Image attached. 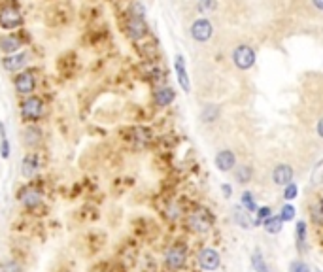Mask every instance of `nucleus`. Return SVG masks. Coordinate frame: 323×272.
<instances>
[{"label":"nucleus","mask_w":323,"mask_h":272,"mask_svg":"<svg viewBox=\"0 0 323 272\" xmlns=\"http://www.w3.org/2000/svg\"><path fill=\"white\" fill-rule=\"evenodd\" d=\"M125 33L132 42L144 40L150 34V27L145 23V8L140 2H134L125 17Z\"/></svg>","instance_id":"1"},{"label":"nucleus","mask_w":323,"mask_h":272,"mask_svg":"<svg viewBox=\"0 0 323 272\" xmlns=\"http://www.w3.org/2000/svg\"><path fill=\"white\" fill-rule=\"evenodd\" d=\"M19 112H21V117H23L26 123H34V121L44 117V113H46V102H44V99L36 97V95H28V97H25L23 102H21Z\"/></svg>","instance_id":"2"},{"label":"nucleus","mask_w":323,"mask_h":272,"mask_svg":"<svg viewBox=\"0 0 323 272\" xmlns=\"http://www.w3.org/2000/svg\"><path fill=\"white\" fill-rule=\"evenodd\" d=\"M25 23V17L21 14V10L13 4H6L0 8V28L4 31H15L21 28Z\"/></svg>","instance_id":"3"},{"label":"nucleus","mask_w":323,"mask_h":272,"mask_svg":"<svg viewBox=\"0 0 323 272\" xmlns=\"http://www.w3.org/2000/svg\"><path fill=\"white\" fill-rule=\"evenodd\" d=\"M212 223H214V218H212V214L204 208H198L195 212L189 214V218H187V225L191 229L193 232H197V234H204L212 229Z\"/></svg>","instance_id":"4"},{"label":"nucleus","mask_w":323,"mask_h":272,"mask_svg":"<svg viewBox=\"0 0 323 272\" xmlns=\"http://www.w3.org/2000/svg\"><path fill=\"white\" fill-rule=\"evenodd\" d=\"M17 200H19L21 204L25 206L26 210H34V208H38L42 204V200H44V193L40 191L36 186H25L21 187L19 193H17Z\"/></svg>","instance_id":"5"},{"label":"nucleus","mask_w":323,"mask_h":272,"mask_svg":"<svg viewBox=\"0 0 323 272\" xmlns=\"http://www.w3.org/2000/svg\"><path fill=\"white\" fill-rule=\"evenodd\" d=\"M28 63H31V53L28 51H17V53L2 57V68L10 74H17L21 70H25Z\"/></svg>","instance_id":"6"},{"label":"nucleus","mask_w":323,"mask_h":272,"mask_svg":"<svg viewBox=\"0 0 323 272\" xmlns=\"http://www.w3.org/2000/svg\"><path fill=\"white\" fill-rule=\"evenodd\" d=\"M13 87L15 91L23 97H28V95H34V89H36V74L33 70H21L17 72V76L13 78Z\"/></svg>","instance_id":"7"},{"label":"nucleus","mask_w":323,"mask_h":272,"mask_svg":"<svg viewBox=\"0 0 323 272\" xmlns=\"http://www.w3.org/2000/svg\"><path fill=\"white\" fill-rule=\"evenodd\" d=\"M185 261H187V250H185L184 246L174 244L166 250L165 265L168 266L170 270H180V268L185 265Z\"/></svg>","instance_id":"8"},{"label":"nucleus","mask_w":323,"mask_h":272,"mask_svg":"<svg viewBox=\"0 0 323 272\" xmlns=\"http://www.w3.org/2000/svg\"><path fill=\"white\" fill-rule=\"evenodd\" d=\"M232 61H234V65H237L240 70H248L255 65V51H253V47L246 46H238L234 51H232Z\"/></svg>","instance_id":"9"},{"label":"nucleus","mask_w":323,"mask_h":272,"mask_svg":"<svg viewBox=\"0 0 323 272\" xmlns=\"http://www.w3.org/2000/svg\"><path fill=\"white\" fill-rule=\"evenodd\" d=\"M40 168H42V161H40V155L36 152H28L21 161V174L25 179L36 178Z\"/></svg>","instance_id":"10"},{"label":"nucleus","mask_w":323,"mask_h":272,"mask_svg":"<svg viewBox=\"0 0 323 272\" xmlns=\"http://www.w3.org/2000/svg\"><path fill=\"white\" fill-rule=\"evenodd\" d=\"M198 259V265L200 268H204V270H218L219 268V263H221V257H219V253L214 250V248H202L197 255Z\"/></svg>","instance_id":"11"},{"label":"nucleus","mask_w":323,"mask_h":272,"mask_svg":"<svg viewBox=\"0 0 323 272\" xmlns=\"http://www.w3.org/2000/svg\"><path fill=\"white\" fill-rule=\"evenodd\" d=\"M212 34H214V27H212V23L204 17H200L197 19L195 23L191 25V36L195 42H200V44H204L212 38Z\"/></svg>","instance_id":"12"},{"label":"nucleus","mask_w":323,"mask_h":272,"mask_svg":"<svg viewBox=\"0 0 323 272\" xmlns=\"http://www.w3.org/2000/svg\"><path fill=\"white\" fill-rule=\"evenodd\" d=\"M21 140H23V146H25L26 149H36V147L42 144V140H44V133H42V129H40L38 125L31 123V125H26L25 129H23Z\"/></svg>","instance_id":"13"},{"label":"nucleus","mask_w":323,"mask_h":272,"mask_svg":"<svg viewBox=\"0 0 323 272\" xmlns=\"http://www.w3.org/2000/svg\"><path fill=\"white\" fill-rule=\"evenodd\" d=\"M21 47H23V40L17 34H2L0 36V53H17V51H21Z\"/></svg>","instance_id":"14"},{"label":"nucleus","mask_w":323,"mask_h":272,"mask_svg":"<svg viewBox=\"0 0 323 272\" xmlns=\"http://www.w3.org/2000/svg\"><path fill=\"white\" fill-rule=\"evenodd\" d=\"M176 99V91L168 85H161L155 89V93H153V102L157 104L159 108H166L170 106L172 102Z\"/></svg>","instance_id":"15"},{"label":"nucleus","mask_w":323,"mask_h":272,"mask_svg":"<svg viewBox=\"0 0 323 272\" xmlns=\"http://www.w3.org/2000/svg\"><path fill=\"white\" fill-rule=\"evenodd\" d=\"M131 140L134 142V146L138 147H145L150 142L153 140V131L150 127H144V125H136L134 129L131 131Z\"/></svg>","instance_id":"16"},{"label":"nucleus","mask_w":323,"mask_h":272,"mask_svg":"<svg viewBox=\"0 0 323 272\" xmlns=\"http://www.w3.org/2000/svg\"><path fill=\"white\" fill-rule=\"evenodd\" d=\"M174 70H176V76H178L180 87L184 89L185 93H189V91H191V81H189V76H187V70H185L184 55H176V61H174Z\"/></svg>","instance_id":"17"},{"label":"nucleus","mask_w":323,"mask_h":272,"mask_svg":"<svg viewBox=\"0 0 323 272\" xmlns=\"http://www.w3.org/2000/svg\"><path fill=\"white\" fill-rule=\"evenodd\" d=\"M234 165H237V157H234V153H232L231 149H221V152L216 155V166H218V170H221V172L232 170Z\"/></svg>","instance_id":"18"},{"label":"nucleus","mask_w":323,"mask_h":272,"mask_svg":"<svg viewBox=\"0 0 323 272\" xmlns=\"http://www.w3.org/2000/svg\"><path fill=\"white\" fill-rule=\"evenodd\" d=\"M272 179H274V184L276 186H287L291 184V179H293V168L289 165H278L274 168V172H272Z\"/></svg>","instance_id":"19"},{"label":"nucleus","mask_w":323,"mask_h":272,"mask_svg":"<svg viewBox=\"0 0 323 272\" xmlns=\"http://www.w3.org/2000/svg\"><path fill=\"white\" fill-rule=\"evenodd\" d=\"M232 219H234V223L238 227H242V229H251L253 227V221H251L250 214L244 212L240 206H237L234 210H232Z\"/></svg>","instance_id":"20"},{"label":"nucleus","mask_w":323,"mask_h":272,"mask_svg":"<svg viewBox=\"0 0 323 272\" xmlns=\"http://www.w3.org/2000/svg\"><path fill=\"white\" fill-rule=\"evenodd\" d=\"M219 108L216 106V104H206L204 108H202V112H200V119H202V123H214V121H218L219 117Z\"/></svg>","instance_id":"21"},{"label":"nucleus","mask_w":323,"mask_h":272,"mask_svg":"<svg viewBox=\"0 0 323 272\" xmlns=\"http://www.w3.org/2000/svg\"><path fill=\"white\" fill-rule=\"evenodd\" d=\"M251 176H253V168L250 165H240L234 168V179H237L238 184H242V186L250 182Z\"/></svg>","instance_id":"22"},{"label":"nucleus","mask_w":323,"mask_h":272,"mask_svg":"<svg viewBox=\"0 0 323 272\" xmlns=\"http://www.w3.org/2000/svg\"><path fill=\"white\" fill-rule=\"evenodd\" d=\"M282 225H284V221L280 216H271V218L265 219V231L271 232V234H278L282 231Z\"/></svg>","instance_id":"23"},{"label":"nucleus","mask_w":323,"mask_h":272,"mask_svg":"<svg viewBox=\"0 0 323 272\" xmlns=\"http://www.w3.org/2000/svg\"><path fill=\"white\" fill-rule=\"evenodd\" d=\"M295 240H297V248H299V252H304V242H306V223L304 221H299L297 227H295Z\"/></svg>","instance_id":"24"},{"label":"nucleus","mask_w":323,"mask_h":272,"mask_svg":"<svg viewBox=\"0 0 323 272\" xmlns=\"http://www.w3.org/2000/svg\"><path fill=\"white\" fill-rule=\"evenodd\" d=\"M251 265H253L255 272H271L269 265L265 263V257L261 255V252H253V255H251Z\"/></svg>","instance_id":"25"},{"label":"nucleus","mask_w":323,"mask_h":272,"mask_svg":"<svg viewBox=\"0 0 323 272\" xmlns=\"http://www.w3.org/2000/svg\"><path fill=\"white\" fill-rule=\"evenodd\" d=\"M312 219L317 225H323V199H319L312 206Z\"/></svg>","instance_id":"26"},{"label":"nucleus","mask_w":323,"mask_h":272,"mask_svg":"<svg viewBox=\"0 0 323 272\" xmlns=\"http://www.w3.org/2000/svg\"><path fill=\"white\" fill-rule=\"evenodd\" d=\"M0 272H21L19 263H15L13 259H8L0 265Z\"/></svg>","instance_id":"27"},{"label":"nucleus","mask_w":323,"mask_h":272,"mask_svg":"<svg viewBox=\"0 0 323 272\" xmlns=\"http://www.w3.org/2000/svg\"><path fill=\"white\" fill-rule=\"evenodd\" d=\"M242 204H244V208H248L250 212H257V206H255V200H253V195H251V193L246 191L244 195H242Z\"/></svg>","instance_id":"28"},{"label":"nucleus","mask_w":323,"mask_h":272,"mask_svg":"<svg viewBox=\"0 0 323 272\" xmlns=\"http://www.w3.org/2000/svg\"><path fill=\"white\" fill-rule=\"evenodd\" d=\"M10 152H12L10 140H8V138H0V157H2L4 161L10 159Z\"/></svg>","instance_id":"29"},{"label":"nucleus","mask_w":323,"mask_h":272,"mask_svg":"<svg viewBox=\"0 0 323 272\" xmlns=\"http://www.w3.org/2000/svg\"><path fill=\"white\" fill-rule=\"evenodd\" d=\"M280 218H282V221H291V219L295 218V206L285 204L282 208V212H280Z\"/></svg>","instance_id":"30"},{"label":"nucleus","mask_w":323,"mask_h":272,"mask_svg":"<svg viewBox=\"0 0 323 272\" xmlns=\"http://www.w3.org/2000/svg\"><path fill=\"white\" fill-rule=\"evenodd\" d=\"M297 193H299V189H297V186H295V184H287V186H285V189H284V199L285 200H293L295 197H297Z\"/></svg>","instance_id":"31"},{"label":"nucleus","mask_w":323,"mask_h":272,"mask_svg":"<svg viewBox=\"0 0 323 272\" xmlns=\"http://www.w3.org/2000/svg\"><path fill=\"white\" fill-rule=\"evenodd\" d=\"M216 8V0H200L198 2V12L200 14H206L208 10H214Z\"/></svg>","instance_id":"32"},{"label":"nucleus","mask_w":323,"mask_h":272,"mask_svg":"<svg viewBox=\"0 0 323 272\" xmlns=\"http://www.w3.org/2000/svg\"><path fill=\"white\" fill-rule=\"evenodd\" d=\"M291 272H310V266L303 261H293L291 263Z\"/></svg>","instance_id":"33"},{"label":"nucleus","mask_w":323,"mask_h":272,"mask_svg":"<svg viewBox=\"0 0 323 272\" xmlns=\"http://www.w3.org/2000/svg\"><path fill=\"white\" fill-rule=\"evenodd\" d=\"M166 218H168V219H178L180 218L178 204H170V206H168V210H166Z\"/></svg>","instance_id":"34"},{"label":"nucleus","mask_w":323,"mask_h":272,"mask_svg":"<svg viewBox=\"0 0 323 272\" xmlns=\"http://www.w3.org/2000/svg\"><path fill=\"white\" fill-rule=\"evenodd\" d=\"M271 206H263V208H257V219L261 221V219H267V218H271Z\"/></svg>","instance_id":"35"},{"label":"nucleus","mask_w":323,"mask_h":272,"mask_svg":"<svg viewBox=\"0 0 323 272\" xmlns=\"http://www.w3.org/2000/svg\"><path fill=\"white\" fill-rule=\"evenodd\" d=\"M321 179H323V161L319 163V165H317L316 172H314V186L321 184Z\"/></svg>","instance_id":"36"},{"label":"nucleus","mask_w":323,"mask_h":272,"mask_svg":"<svg viewBox=\"0 0 323 272\" xmlns=\"http://www.w3.org/2000/svg\"><path fill=\"white\" fill-rule=\"evenodd\" d=\"M221 191H223V195L225 197H227V199H229V197H231V186H229V184H223V186H221Z\"/></svg>","instance_id":"37"},{"label":"nucleus","mask_w":323,"mask_h":272,"mask_svg":"<svg viewBox=\"0 0 323 272\" xmlns=\"http://www.w3.org/2000/svg\"><path fill=\"white\" fill-rule=\"evenodd\" d=\"M317 134H319V136L323 138V117L317 121Z\"/></svg>","instance_id":"38"},{"label":"nucleus","mask_w":323,"mask_h":272,"mask_svg":"<svg viewBox=\"0 0 323 272\" xmlns=\"http://www.w3.org/2000/svg\"><path fill=\"white\" fill-rule=\"evenodd\" d=\"M312 4H314L317 10H321V12H323V0H312Z\"/></svg>","instance_id":"39"},{"label":"nucleus","mask_w":323,"mask_h":272,"mask_svg":"<svg viewBox=\"0 0 323 272\" xmlns=\"http://www.w3.org/2000/svg\"><path fill=\"white\" fill-rule=\"evenodd\" d=\"M316 272H321V270H316Z\"/></svg>","instance_id":"40"}]
</instances>
